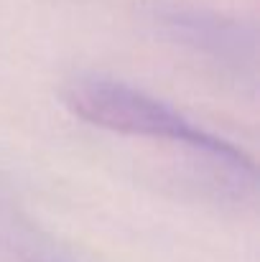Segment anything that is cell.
<instances>
[{
	"label": "cell",
	"instance_id": "1",
	"mask_svg": "<svg viewBox=\"0 0 260 262\" xmlns=\"http://www.w3.org/2000/svg\"><path fill=\"white\" fill-rule=\"evenodd\" d=\"M62 99L79 120L94 127L117 135H138L151 140L181 143L232 173L243 176L248 181L255 178L253 161L240 148H235L232 143H227L225 138L204 127H196L164 99L146 94L125 82L99 77V74L97 77L82 74L64 84Z\"/></svg>",
	"mask_w": 260,
	"mask_h": 262
},
{
	"label": "cell",
	"instance_id": "2",
	"mask_svg": "<svg viewBox=\"0 0 260 262\" xmlns=\"http://www.w3.org/2000/svg\"><path fill=\"white\" fill-rule=\"evenodd\" d=\"M153 18L164 38L207 59L240 84L248 82L250 87H255L258 36L253 26L230 15L184 5L161 8Z\"/></svg>",
	"mask_w": 260,
	"mask_h": 262
},
{
	"label": "cell",
	"instance_id": "3",
	"mask_svg": "<svg viewBox=\"0 0 260 262\" xmlns=\"http://www.w3.org/2000/svg\"><path fill=\"white\" fill-rule=\"evenodd\" d=\"M31 262H69V260H64V257H49V255H38V257H33Z\"/></svg>",
	"mask_w": 260,
	"mask_h": 262
}]
</instances>
